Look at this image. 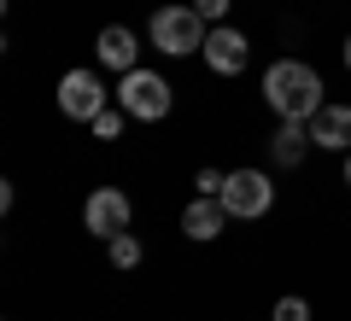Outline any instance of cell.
I'll list each match as a JSON object with an SVG mask.
<instances>
[{"label":"cell","mask_w":351,"mask_h":321,"mask_svg":"<svg viewBox=\"0 0 351 321\" xmlns=\"http://www.w3.org/2000/svg\"><path fill=\"white\" fill-rule=\"evenodd\" d=\"M346 187H351V158H346Z\"/></svg>","instance_id":"obj_18"},{"label":"cell","mask_w":351,"mask_h":321,"mask_svg":"<svg viewBox=\"0 0 351 321\" xmlns=\"http://www.w3.org/2000/svg\"><path fill=\"white\" fill-rule=\"evenodd\" d=\"M223 181H228V175H217V170H199V181H193V187H199V193H223Z\"/></svg>","instance_id":"obj_16"},{"label":"cell","mask_w":351,"mask_h":321,"mask_svg":"<svg viewBox=\"0 0 351 321\" xmlns=\"http://www.w3.org/2000/svg\"><path fill=\"white\" fill-rule=\"evenodd\" d=\"M94 53H100V64H112V70H135V53H141V41H135V29L112 24V29H100Z\"/></svg>","instance_id":"obj_10"},{"label":"cell","mask_w":351,"mask_h":321,"mask_svg":"<svg viewBox=\"0 0 351 321\" xmlns=\"http://www.w3.org/2000/svg\"><path fill=\"white\" fill-rule=\"evenodd\" d=\"M311 140L322 152H351V105H322L311 117Z\"/></svg>","instance_id":"obj_8"},{"label":"cell","mask_w":351,"mask_h":321,"mask_svg":"<svg viewBox=\"0 0 351 321\" xmlns=\"http://www.w3.org/2000/svg\"><path fill=\"white\" fill-rule=\"evenodd\" d=\"M228 205V216H240V222H252V216H263V210L276 205V187H269V175L263 170H234L223 181V193H217Z\"/></svg>","instance_id":"obj_4"},{"label":"cell","mask_w":351,"mask_h":321,"mask_svg":"<svg viewBox=\"0 0 351 321\" xmlns=\"http://www.w3.org/2000/svg\"><path fill=\"white\" fill-rule=\"evenodd\" d=\"M346 70H351V36H346Z\"/></svg>","instance_id":"obj_17"},{"label":"cell","mask_w":351,"mask_h":321,"mask_svg":"<svg viewBox=\"0 0 351 321\" xmlns=\"http://www.w3.org/2000/svg\"><path fill=\"white\" fill-rule=\"evenodd\" d=\"M304 146H316V140H311V123H281V135H276V158H281V164H299Z\"/></svg>","instance_id":"obj_11"},{"label":"cell","mask_w":351,"mask_h":321,"mask_svg":"<svg viewBox=\"0 0 351 321\" xmlns=\"http://www.w3.org/2000/svg\"><path fill=\"white\" fill-rule=\"evenodd\" d=\"M223 216H228V205H223V198L199 193L188 210H182V234H188V240H217V234H223Z\"/></svg>","instance_id":"obj_9"},{"label":"cell","mask_w":351,"mask_h":321,"mask_svg":"<svg viewBox=\"0 0 351 321\" xmlns=\"http://www.w3.org/2000/svg\"><path fill=\"white\" fill-rule=\"evenodd\" d=\"M205 59H211L217 76H240V70H246V59H252V41L240 36V29L217 24L211 36H205Z\"/></svg>","instance_id":"obj_7"},{"label":"cell","mask_w":351,"mask_h":321,"mask_svg":"<svg viewBox=\"0 0 351 321\" xmlns=\"http://www.w3.org/2000/svg\"><path fill=\"white\" fill-rule=\"evenodd\" d=\"M193 12H199L205 24H223V12H228V0H193Z\"/></svg>","instance_id":"obj_15"},{"label":"cell","mask_w":351,"mask_h":321,"mask_svg":"<svg viewBox=\"0 0 351 321\" xmlns=\"http://www.w3.org/2000/svg\"><path fill=\"white\" fill-rule=\"evenodd\" d=\"M88 129H94L100 140H117V135H123V112H100V117H94Z\"/></svg>","instance_id":"obj_13"},{"label":"cell","mask_w":351,"mask_h":321,"mask_svg":"<svg viewBox=\"0 0 351 321\" xmlns=\"http://www.w3.org/2000/svg\"><path fill=\"white\" fill-rule=\"evenodd\" d=\"M205 18L193 12V6H158L152 12V47L170 53V59H182V53H205Z\"/></svg>","instance_id":"obj_3"},{"label":"cell","mask_w":351,"mask_h":321,"mask_svg":"<svg viewBox=\"0 0 351 321\" xmlns=\"http://www.w3.org/2000/svg\"><path fill=\"white\" fill-rule=\"evenodd\" d=\"M276 321H311V304H304V298H281V304H276Z\"/></svg>","instance_id":"obj_14"},{"label":"cell","mask_w":351,"mask_h":321,"mask_svg":"<svg viewBox=\"0 0 351 321\" xmlns=\"http://www.w3.org/2000/svg\"><path fill=\"white\" fill-rule=\"evenodd\" d=\"M106 246H112V263H117V269H135V263H141V240H135V234H117V240H106Z\"/></svg>","instance_id":"obj_12"},{"label":"cell","mask_w":351,"mask_h":321,"mask_svg":"<svg viewBox=\"0 0 351 321\" xmlns=\"http://www.w3.org/2000/svg\"><path fill=\"white\" fill-rule=\"evenodd\" d=\"M117 105H123L129 117H141V123H158V117H170L176 105V88L164 82L158 70H123V82H117Z\"/></svg>","instance_id":"obj_2"},{"label":"cell","mask_w":351,"mask_h":321,"mask_svg":"<svg viewBox=\"0 0 351 321\" xmlns=\"http://www.w3.org/2000/svg\"><path fill=\"white\" fill-rule=\"evenodd\" d=\"M263 99L281 112V123H311L322 112V76L304 59H276L263 70Z\"/></svg>","instance_id":"obj_1"},{"label":"cell","mask_w":351,"mask_h":321,"mask_svg":"<svg viewBox=\"0 0 351 321\" xmlns=\"http://www.w3.org/2000/svg\"><path fill=\"white\" fill-rule=\"evenodd\" d=\"M82 222H88V234H100V240L129 234V193H117V187H94L88 205H82Z\"/></svg>","instance_id":"obj_5"},{"label":"cell","mask_w":351,"mask_h":321,"mask_svg":"<svg viewBox=\"0 0 351 321\" xmlns=\"http://www.w3.org/2000/svg\"><path fill=\"white\" fill-rule=\"evenodd\" d=\"M59 112L71 117V123H94V117L106 112V88L88 70H64L59 76Z\"/></svg>","instance_id":"obj_6"}]
</instances>
